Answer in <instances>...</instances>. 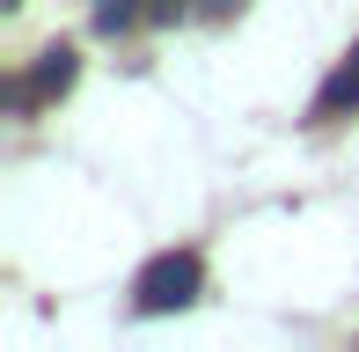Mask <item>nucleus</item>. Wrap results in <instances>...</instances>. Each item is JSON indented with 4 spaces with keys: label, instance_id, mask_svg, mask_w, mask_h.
<instances>
[{
    "label": "nucleus",
    "instance_id": "obj_1",
    "mask_svg": "<svg viewBox=\"0 0 359 352\" xmlns=\"http://www.w3.org/2000/svg\"><path fill=\"white\" fill-rule=\"evenodd\" d=\"M198 257H191V250H161L154 264L140 271V286H133V309L140 316H169V309H191V301H198Z\"/></svg>",
    "mask_w": 359,
    "mask_h": 352
},
{
    "label": "nucleus",
    "instance_id": "obj_2",
    "mask_svg": "<svg viewBox=\"0 0 359 352\" xmlns=\"http://www.w3.org/2000/svg\"><path fill=\"white\" fill-rule=\"evenodd\" d=\"M74 74H81V59L67 52V44H52V52H37V67H29V95H67L74 88Z\"/></svg>",
    "mask_w": 359,
    "mask_h": 352
},
{
    "label": "nucleus",
    "instance_id": "obj_3",
    "mask_svg": "<svg viewBox=\"0 0 359 352\" xmlns=\"http://www.w3.org/2000/svg\"><path fill=\"white\" fill-rule=\"evenodd\" d=\"M345 110H359V52H352L345 67L323 81V95H316V118H345Z\"/></svg>",
    "mask_w": 359,
    "mask_h": 352
},
{
    "label": "nucleus",
    "instance_id": "obj_4",
    "mask_svg": "<svg viewBox=\"0 0 359 352\" xmlns=\"http://www.w3.org/2000/svg\"><path fill=\"white\" fill-rule=\"evenodd\" d=\"M147 15V0H95V29H103V37H118V29H133Z\"/></svg>",
    "mask_w": 359,
    "mask_h": 352
},
{
    "label": "nucleus",
    "instance_id": "obj_5",
    "mask_svg": "<svg viewBox=\"0 0 359 352\" xmlns=\"http://www.w3.org/2000/svg\"><path fill=\"white\" fill-rule=\"evenodd\" d=\"M147 15H154V22H176V15H184V0H147Z\"/></svg>",
    "mask_w": 359,
    "mask_h": 352
},
{
    "label": "nucleus",
    "instance_id": "obj_6",
    "mask_svg": "<svg viewBox=\"0 0 359 352\" xmlns=\"http://www.w3.org/2000/svg\"><path fill=\"white\" fill-rule=\"evenodd\" d=\"M205 15H242V0H205Z\"/></svg>",
    "mask_w": 359,
    "mask_h": 352
},
{
    "label": "nucleus",
    "instance_id": "obj_7",
    "mask_svg": "<svg viewBox=\"0 0 359 352\" xmlns=\"http://www.w3.org/2000/svg\"><path fill=\"white\" fill-rule=\"evenodd\" d=\"M8 8H15V0H8Z\"/></svg>",
    "mask_w": 359,
    "mask_h": 352
}]
</instances>
